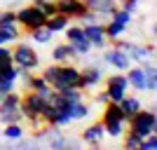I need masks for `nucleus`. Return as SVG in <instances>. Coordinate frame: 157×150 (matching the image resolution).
<instances>
[{
    "mask_svg": "<svg viewBox=\"0 0 157 150\" xmlns=\"http://www.w3.org/2000/svg\"><path fill=\"white\" fill-rule=\"evenodd\" d=\"M101 124H103V129H105V136H110V138H120L127 131V120L122 115V110H120V106L113 103V101H108L103 106Z\"/></svg>",
    "mask_w": 157,
    "mask_h": 150,
    "instance_id": "f257e3e1",
    "label": "nucleus"
},
{
    "mask_svg": "<svg viewBox=\"0 0 157 150\" xmlns=\"http://www.w3.org/2000/svg\"><path fill=\"white\" fill-rule=\"evenodd\" d=\"M127 129H131L134 134H138L141 138H145L148 134H155L157 131V113H155V106L150 110L148 108H141L127 120Z\"/></svg>",
    "mask_w": 157,
    "mask_h": 150,
    "instance_id": "f03ea898",
    "label": "nucleus"
},
{
    "mask_svg": "<svg viewBox=\"0 0 157 150\" xmlns=\"http://www.w3.org/2000/svg\"><path fill=\"white\" fill-rule=\"evenodd\" d=\"M12 63L17 66V68H21V71H38L40 68V56L28 42H19V40H17L14 47H12Z\"/></svg>",
    "mask_w": 157,
    "mask_h": 150,
    "instance_id": "7ed1b4c3",
    "label": "nucleus"
},
{
    "mask_svg": "<svg viewBox=\"0 0 157 150\" xmlns=\"http://www.w3.org/2000/svg\"><path fill=\"white\" fill-rule=\"evenodd\" d=\"M103 89L108 94V101L113 103H120L122 98L127 96V91H129V82H127V75L124 73H115V75H103Z\"/></svg>",
    "mask_w": 157,
    "mask_h": 150,
    "instance_id": "20e7f679",
    "label": "nucleus"
},
{
    "mask_svg": "<svg viewBox=\"0 0 157 150\" xmlns=\"http://www.w3.org/2000/svg\"><path fill=\"white\" fill-rule=\"evenodd\" d=\"M17 24L21 26V31H26V33H31V31H35V28H40V26H45V14L38 10V5H26V7H19L17 10Z\"/></svg>",
    "mask_w": 157,
    "mask_h": 150,
    "instance_id": "39448f33",
    "label": "nucleus"
},
{
    "mask_svg": "<svg viewBox=\"0 0 157 150\" xmlns=\"http://www.w3.org/2000/svg\"><path fill=\"white\" fill-rule=\"evenodd\" d=\"M103 68L98 63H89L85 68H80V82H78V89L80 91H94L101 82H103Z\"/></svg>",
    "mask_w": 157,
    "mask_h": 150,
    "instance_id": "423d86ee",
    "label": "nucleus"
},
{
    "mask_svg": "<svg viewBox=\"0 0 157 150\" xmlns=\"http://www.w3.org/2000/svg\"><path fill=\"white\" fill-rule=\"evenodd\" d=\"M45 108H47V101L40 96L38 91H21V106H19V110H21V115H24V120L40 115Z\"/></svg>",
    "mask_w": 157,
    "mask_h": 150,
    "instance_id": "0eeeda50",
    "label": "nucleus"
},
{
    "mask_svg": "<svg viewBox=\"0 0 157 150\" xmlns=\"http://www.w3.org/2000/svg\"><path fill=\"white\" fill-rule=\"evenodd\" d=\"M85 31V38L89 40L92 49H105L108 47V35H105V28L101 21H94V24H85L82 26Z\"/></svg>",
    "mask_w": 157,
    "mask_h": 150,
    "instance_id": "6e6552de",
    "label": "nucleus"
},
{
    "mask_svg": "<svg viewBox=\"0 0 157 150\" xmlns=\"http://www.w3.org/2000/svg\"><path fill=\"white\" fill-rule=\"evenodd\" d=\"M101 59H103L105 66H110V68H115V71H120V73H124L127 68L131 66V59L127 56V52H124V49H120V47H115V45H113L110 49H105Z\"/></svg>",
    "mask_w": 157,
    "mask_h": 150,
    "instance_id": "1a4fd4ad",
    "label": "nucleus"
},
{
    "mask_svg": "<svg viewBox=\"0 0 157 150\" xmlns=\"http://www.w3.org/2000/svg\"><path fill=\"white\" fill-rule=\"evenodd\" d=\"M103 138H105V129H103V124H101V120L87 124L85 129H82V134H80V141L87 143V145H94V148H98V145L103 143Z\"/></svg>",
    "mask_w": 157,
    "mask_h": 150,
    "instance_id": "9d476101",
    "label": "nucleus"
},
{
    "mask_svg": "<svg viewBox=\"0 0 157 150\" xmlns=\"http://www.w3.org/2000/svg\"><path fill=\"white\" fill-rule=\"evenodd\" d=\"M54 5H56V12L66 14L71 21L80 19V17L87 12V5L82 2V0H54Z\"/></svg>",
    "mask_w": 157,
    "mask_h": 150,
    "instance_id": "9b49d317",
    "label": "nucleus"
},
{
    "mask_svg": "<svg viewBox=\"0 0 157 150\" xmlns=\"http://www.w3.org/2000/svg\"><path fill=\"white\" fill-rule=\"evenodd\" d=\"M87 5V10H92V12H96L101 19H108L115 10H117V2L115 0H82Z\"/></svg>",
    "mask_w": 157,
    "mask_h": 150,
    "instance_id": "f8f14e48",
    "label": "nucleus"
},
{
    "mask_svg": "<svg viewBox=\"0 0 157 150\" xmlns=\"http://www.w3.org/2000/svg\"><path fill=\"white\" fill-rule=\"evenodd\" d=\"M124 75H127L129 87H134L136 91H145V71L141 66H129L124 71Z\"/></svg>",
    "mask_w": 157,
    "mask_h": 150,
    "instance_id": "ddd939ff",
    "label": "nucleus"
},
{
    "mask_svg": "<svg viewBox=\"0 0 157 150\" xmlns=\"http://www.w3.org/2000/svg\"><path fill=\"white\" fill-rule=\"evenodd\" d=\"M52 61L54 63H66V61H73L75 59V52H73V45L71 42H61V45H54L52 49Z\"/></svg>",
    "mask_w": 157,
    "mask_h": 150,
    "instance_id": "4468645a",
    "label": "nucleus"
},
{
    "mask_svg": "<svg viewBox=\"0 0 157 150\" xmlns=\"http://www.w3.org/2000/svg\"><path fill=\"white\" fill-rule=\"evenodd\" d=\"M117 106H120V110H122V115H124V120H129L136 110H141V108H143L141 98H138V96H131V94H127V96L122 98Z\"/></svg>",
    "mask_w": 157,
    "mask_h": 150,
    "instance_id": "2eb2a0df",
    "label": "nucleus"
},
{
    "mask_svg": "<svg viewBox=\"0 0 157 150\" xmlns=\"http://www.w3.org/2000/svg\"><path fill=\"white\" fill-rule=\"evenodd\" d=\"M103 28H105V35H108V42H113V40H117V38H122L129 28L124 26V24H120V21H115L113 17H108V21L103 24Z\"/></svg>",
    "mask_w": 157,
    "mask_h": 150,
    "instance_id": "dca6fc26",
    "label": "nucleus"
},
{
    "mask_svg": "<svg viewBox=\"0 0 157 150\" xmlns=\"http://www.w3.org/2000/svg\"><path fill=\"white\" fill-rule=\"evenodd\" d=\"M68 24H71V19H68L66 14H59V12L45 19V28H49L54 35H56V33H63V28L68 26Z\"/></svg>",
    "mask_w": 157,
    "mask_h": 150,
    "instance_id": "f3484780",
    "label": "nucleus"
},
{
    "mask_svg": "<svg viewBox=\"0 0 157 150\" xmlns=\"http://www.w3.org/2000/svg\"><path fill=\"white\" fill-rule=\"evenodd\" d=\"M24 134H26L24 122H10V124H5V129H2V136H5L7 141H17V138H21Z\"/></svg>",
    "mask_w": 157,
    "mask_h": 150,
    "instance_id": "a211bd4d",
    "label": "nucleus"
},
{
    "mask_svg": "<svg viewBox=\"0 0 157 150\" xmlns=\"http://www.w3.org/2000/svg\"><path fill=\"white\" fill-rule=\"evenodd\" d=\"M63 35H66V42H80V40H85V31H82V24H68L63 28Z\"/></svg>",
    "mask_w": 157,
    "mask_h": 150,
    "instance_id": "6ab92c4d",
    "label": "nucleus"
},
{
    "mask_svg": "<svg viewBox=\"0 0 157 150\" xmlns=\"http://www.w3.org/2000/svg\"><path fill=\"white\" fill-rule=\"evenodd\" d=\"M28 35H31V40H33V42H38V45H49V42H52V38H54V33L49 31V28H45V26H40V28H35V31H31Z\"/></svg>",
    "mask_w": 157,
    "mask_h": 150,
    "instance_id": "aec40b11",
    "label": "nucleus"
},
{
    "mask_svg": "<svg viewBox=\"0 0 157 150\" xmlns=\"http://www.w3.org/2000/svg\"><path fill=\"white\" fill-rule=\"evenodd\" d=\"M122 145H124L127 150H138V145H141V136H138V134H134V131H124V134H122Z\"/></svg>",
    "mask_w": 157,
    "mask_h": 150,
    "instance_id": "412c9836",
    "label": "nucleus"
},
{
    "mask_svg": "<svg viewBox=\"0 0 157 150\" xmlns=\"http://www.w3.org/2000/svg\"><path fill=\"white\" fill-rule=\"evenodd\" d=\"M12 66V47L10 45H0V75Z\"/></svg>",
    "mask_w": 157,
    "mask_h": 150,
    "instance_id": "4be33fe9",
    "label": "nucleus"
},
{
    "mask_svg": "<svg viewBox=\"0 0 157 150\" xmlns=\"http://www.w3.org/2000/svg\"><path fill=\"white\" fill-rule=\"evenodd\" d=\"M12 26H19L14 10H2L0 12V28H12Z\"/></svg>",
    "mask_w": 157,
    "mask_h": 150,
    "instance_id": "5701e85b",
    "label": "nucleus"
},
{
    "mask_svg": "<svg viewBox=\"0 0 157 150\" xmlns=\"http://www.w3.org/2000/svg\"><path fill=\"white\" fill-rule=\"evenodd\" d=\"M10 122H24V115H21V110L0 113V124H10Z\"/></svg>",
    "mask_w": 157,
    "mask_h": 150,
    "instance_id": "b1692460",
    "label": "nucleus"
},
{
    "mask_svg": "<svg viewBox=\"0 0 157 150\" xmlns=\"http://www.w3.org/2000/svg\"><path fill=\"white\" fill-rule=\"evenodd\" d=\"M138 150H157V131L155 134H148L145 138H141Z\"/></svg>",
    "mask_w": 157,
    "mask_h": 150,
    "instance_id": "393cba45",
    "label": "nucleus"
},
{
    "mask_svg": "<svg viewBox=\"0 0 157 150\" xmlns=\"http://www.w3.org/2000/svg\"><path fill=\"white\" fill-rule=\"evenodd\" d=\"M14 89H17V82L0 75V96H2V94H7V91H14Z\"/></svg>",
    "mask_w": 157,
    "mask_h": 150,
    "instance_id": "a878e982",
    "label": "nucleus"
},
{
    "mask_svg": "<svg viewBox=\"0 0 157 150\" xmlns=\"http://www.w3.org/2000/svg\"><path fill=\"white\" fill-rule=\"evenodd\" d=\"M94 91H96V94H94V101H96V103H101V106L108 103V94H105V89H98V87H96Z\"/></svg>",
    "mask_w": 157,
    "mask_h": 150,
    "instance_id": "bb28decb",
    "label": "nucleus"
},
{
    "mask_svg": "<svg viewBox=\"0 0 157 150\" xmlns=\"http://www.w3.org/2000/svg\"><path fill=\"white\" fill-rule=\"evenodd\" d=\"M115 2H120V0H115Z\"/></svg>",
    "mask_w": 157,
    "mask_h": 150,
    "instance_id": "cd10ccee",
    "label": "nucleus"
}]
</instances>
